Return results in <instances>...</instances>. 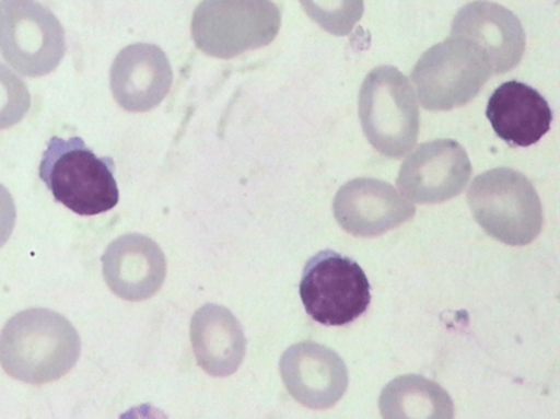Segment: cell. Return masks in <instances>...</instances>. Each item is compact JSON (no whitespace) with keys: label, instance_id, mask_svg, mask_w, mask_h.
<instances>
[{"label":"cell","instance_id":"1","mask_svg":"<svg viewBox=\"0 0 560 419\" xmlns=\"http://www.w3.org/2000/svg\"><path fill=\"white\" fill-rule=\"evenodd\" d=\"M81 336L58 312L28 309L18 313L2 328V369L26 384L58 381L81 357Z\"/></svg>","mask_w":560,"mask_h":419},{"label":"cell","instance_id":"2","mask_svg":"<svg viewBox=\"0 0 560 419\" xmlns=\"http://www.w3.org/2000/svg\"><path fill=\"white\" fill-rule=\"evenodd\" d=\"M115 170L112 158L96 156L83 139L55 136L42 156L39 177L67 209L96 217L119 203Z\"/></svg>","mask_w":560,"mask_h":419},{"label":"cell","instance_id":"3","mask_svg":"<svg viewBox=\"0 0 560 419\" xmlns=\"http://www.w3.org/2000/svg\"><path fill=\"white\" fill-rule=\"evenodd\" d=\"M468 206L478 224L502 244L524 247L542 232V202L532 181L517 170L494 168L476 177Z\"/></svg>","mask_w":560,"mask_h":419},{"label":"cell","instance_id":"4","mask_svg":"<svg viewBox=\"0 0 560 419\" xmlns=\"http://www.w3.org/2000/svg\"><path fill=\"white\" fill-rule=\"evenodd\" d=\"M359 118L371 146L387 158H404L419 138L415 90L395 67L374 68L361 86Z\"/></svg>","mask_w":560,"mask_h":419},{"label":"cell","instance_id":"5","mask_svg":"<svg viewBox=\"0 0 560 419\" xmlns=\"http://www.w3.org/2000/svg\"><path fill=\"white\" fill-rule=\"evenodd\" d=\"M279 7L262 0H207L191 21L196 47L208 56L231 59L265 47L280 30Z\"/></svg>","mask_w":560,"mask_h":419},{"label":"cell","instance_id":"6","mask_svg":"<svg viewBox=\"0 0 560 419\" xmlns=\"http://www.w3.org/2000/svg\"><path fill=\"white\" fill-rule=\"evenodd\" d=\"M490 75V67L475 45L448 37L423 53L411 79L423 108L448 112L475 100Z\"/></svg>","mask_w":560,"mask_h":419},{"label":"cell","instance_id":"7","mask_svg":"<svg viewBox=\"0 0 560 419\" xmlns=\"http://www.w3.org/2000/svg\"><path fill=\"white\" fill-rule=\"evenodd\" d=\"M302 304L316 323L340 327L361 318L371 304V286L362 267L338 252L324 251L306 263Z\"/></svg>","mask_w":560,"mask_h":419},{"label":"cell","instance_id":"8","mask_svg":"<svg viewBox=\"0 0 560 419\" xmlns=\"http://www.w3.org/2000/svg\"><path fill=\"white\" fill-rule=\"evenodd\" d=\"M0 36L5 62L28 78L50 74L66 56V32L58 18L39 2H2Z\"/></svg>","mask_w":560,"mask_h":419},{"label":"cell","instance_id":"9","mask_svg":"<svg viewBox=\"0 0 560 419\" xmlns=\"http://www.w3.org/2000/svg\"><path fill=\"white\" fill-rule=\"evenodd\" d=\"M471 173L464 147L452 139H439L422 143L404 161L397 187L416 203L445 202L465 190Z\"/></svg>","mask_w":560,"mask_h":419},{"label":"cell","instance_id":"10","mask_svg":"<svg viewBox=\"0 0 560 419\" xmlns=\"http://www.w3.org/2000/svg\"><path fill=\"white\" fill-rule=\"evenodd\" d=\"M279 368L289 394L308 409H331L346 395V362L328 347L299 342L285 350Z\"/></svg>","mask_w":560,"mask_h":419},{"label":"cell","instance_id":"11","mask_svg":"<svg viewBox=\"0 0 560 419\" xmlns=\"http://www.w3.org/2000/svg\"><path fill=\"white\" fill-rule=\"evenodd\" d=\"M332 210L347 233L361 237L384 235L416 214V207L393 185L373 177H358L342 185Z\"/></svg>","mask_w":560,"mask_h":419},{"label":"cell","instance_id":"12","mask_svg":"<svg viewBox=\"0 0 560 419\" xmlns=\"http://www.w3.org/2000/svg\"><path fill=\"white\" fill-rule=\"evenodd\" d=\"M475 45L486 58L491 74L509 73L524 58V26L520 18L494 2H472L454 18L452 36Z\"/></svg>","mask_w":560,"mask_h":419},{"label":"cell","instance_id":"13","mask_svg":"<svg viewBox=\"0 0 560 419\" xmlns=\"http://www.w3.org/2000/svg\"><path fill=\"white\" fill-rule=\"evenodd\" d=\"M109 85L117 104L125 112H150L161 105L170 93L173 68L158 45H128L113 62Z\"/></svg>","mask_w":560,"mask_h":419},{"label":"cell","instance_id":"14","mask_svg":"<svg viewBox=\"0 0 560 419\" xmlns=\"http://www.w3.org/2000/svg\"><path fill=\"white\" fill-rule=\"evenodd\" d=\"M102 271L116 296L132 302L145 301L164 286L166 259L151 237L130 233L108 245L102 256Z\"/></svg>","mask_w":560,"mask_h":419},{"label":"cell","instance_id":"15","mask_svg":"<svg viewBox=\"0 0 560 419\" xmlns=\"http://www.w3.org/2000/svg\"><path fill=\"white\" fill-rule=\"evenodd\" d=\"M487 118L510 146L529 147L550 131L552 112L542 94L524 82L510 81L494 90Z\"/></svg>","mask_w":560,"mask_h":419},{"label":"cell","instance_id":"16","mask_svg":"<svg viewBox=\"0 0 560 419\" xmlns=\"http://www.w3.org/2000/svg\"><path fill=\"white\" fill-rule=\"evenodd\" d=\"M192 352L208 375L225 377L241 368L247 338L240 319L218 304H206L195 313L190 326Z\"/></svg>","mask_w":560,"mask_h":419},{"label":"cell","instance_id":"17","mask_svg":"<svg viewBox=\"0 0 560 419\" xmlns=\"http://www.w3.org/2000/svg\"><path fill=\"white\" fill-rule=\"evenodd\" d=\"M384 418L452 419L454 404L448 392L429 377L405 375L385 386L380 399Z\"/></svg>","mask_w":560,"mask_h":419}]
</instances>
